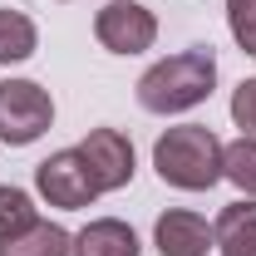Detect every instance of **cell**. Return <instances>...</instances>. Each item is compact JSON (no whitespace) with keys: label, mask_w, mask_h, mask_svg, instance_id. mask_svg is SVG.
<instances>
[{"label":"cell","mask_w":256,"mask_h":256,"mask_svg":"<svg viewBox=\"0 0 256 256\" xmlns=\"http://www.w3.org/2000/svg\"><path fill=\"white\" fill-rule=\"evenodd\" d=\"M34 188L50 207H89L98 197V188L89 182V168L79 158V148H64V153H50V158L34 168Z\"/></svg>","instance_id":"5b68a950"},{"label":"cell","mask_w":256,"mask_h":256,"mask_svg":"<svg viewBox=\"0 0 256 256\" xmlns=\"http://www.w3.org/2000/svg\"><path fill=\"white\" fill-rule=\"evenodd\" d=\"M79 158H84L89 182L98 192H118V188L133 182V143H128L118 128H94L79 143Z\"/></svg>","instance_id":"8992f818"},{"label":"cell","mask_w":256,"mask_h":256,"mask_svg":"<svg viewBox=\"0 0 256 256\" xmlns=\"http://www.w3.org/2000/svg\"><path fill=\"white\" fill-rule=\"evenodd\" d=\"M226 25L242 54H256V0H226Z\"/></svg>","instance_id":"5bb4252c"},{"label":"cell","mask_w":256,"mask_h":256,"mask_svg":"<svg viewBox=\"0 0 256 256\" xmlns=\"http://www.w3.org/2000/svg\"><path fill=\"white\" fill-rule=\"evenodd\" d=\"M94 34H98V44L108 54H143L158 40V20L138 0H108L94 15Z\"/></svg>","instance_id":"277c9868"},{"label":"cell","mask_w":256,"mask_h":256,"mask_svg":"<svg viewBox=\"0 0 256 256\" xmlns=\"http://www.w3.org/2000/svg\"><path fill=\"white\" fill-rule=\"evenodd\" d=\"M212 84H217V54L207 44H192L158 60L138 79V104L148 114H188L212 94Z\"/></svg>","instance_id":"6da1fadb"},{"label":"cell","mask_w":256,"mask_h":256,"mask_svg":"<svg viewBox=\"0 0 256 256\" xmlns=\"http://www.w3.org/2000/svg\"><path fill=\"white\" fill-rule=\"evenodd\" d=\"M54 124V98L34 79H0V143L25 148Z\"/></svg>","instance_id":"3957f363"},{"label":"cell","mask_w":256,"mask_h":256,"mask_svg":"<svg viewBox=\"0 0 256 256\" xmlns=\"http://www.w3.org/2000/svg\"><path fill=\"white\" fill-rule=\"evenodd\" d=\"M232 118L246 138H256V79H242L232 89Z\"/></svg>","instance_id":"9a60e30c"},{"label":"cell","mask_w":256,"mask_h":256,"mask_svg":"<svg viewBox=\"0 0 256 256\" xmlns=\"http://www.w3.org/2000/svg\"><path fill=\"white\" fill-rule=\"evenodd\" d=\"M74 256H138V236L118 217H98L74 236Z\"/></svg>","instance_id":"9c48e42d"},{"label":"cell","mask_w":256,"mask_h":256,"mask_svg":"<svg viewBox=\"0 0 256 256\" xmlns=\"http://www.w3.org/2000/svg\"><path fill=\"white\" fill-rule=\"evenodd\" d=\"M212 246L222 256H256V197L226 202L212 222Z\"/></svg>","instance_id":"ba28073f"},{"label":"cell","mask_w":256,"mask_h":256,"mask_svg":"<svg viewBox=\"0 0 256 256\" xmlns=\"http://www.w3.org/2000/svg\"><path fill=\"white\" fill-rule=\"evenodd\" d=\"M0 256H74V236L54 222H34L30 232L0 242Z\"/></svg>","instance_id":"30bf717a"},{"label":"cell","mask_w":256,"mask_h":256,"mask_svg":"<svg viewBox=\"0 0 256 256\" xmlns=\"http://www.w3.org/2000/svg\"><path fill=\"white\" fill-rule=\"evenodd\" d=\"M34 44H40V30H34L30 15H20V10H0V64L30 60Z\"/></svg>","instance_id":"8fae6325"},{"label":"cell","mask_w":256,"mask_h":256,"mask_svg":"<svg viewBox=\"0 0 256 256\" xmlns=\"http://www.w3.org/2000/svg\"><path fill=\"white\" fill-rule=\"evenodd\" d=\"M153 168L168 188L207 192L222 182V138L207 124H178L153 143Z\"/></svg>","instance_id":"7a4b0ae2"},{"label":"cell","mask_w":256,"mask_h":256,"mask_svg":"<svg viewBox=\"0 0 256 256\" xmlns=\"http://www.w3.org/2000/svg\"><path fill=\"white\" fill-rule=\"evenodd\" d=\"M153 246H158L162 256H207L212 226H207V217H197L188 207H172V212H162L158 226H153Z\"/></svg>","instance_id":"52a82bcc"},{"label":"cell","mask_w":256,"mask_h":256,"mask_svg":"<svg viewBox=\"0 0 256 256\" xmlns=\"http://www.w3.org/2000/svg\"><path fill=\"white\" fill-rule=\"evenodd\" d=\"M34 222H40V212H34L30 192H20V188H0V242H10V236L30 232Z\"/></svg>","instance_id":"4fadbf2b"},{"label":"cell","mask_w":256,"mask_h":256,"mask_svg":"<svg viewBox=\"0 0 256 256\" xmlns=\"http://www.w3.org/2000/svg\"><path fill=\"white\" fill-rule=\"evenodd\" d=\"M222 178L236 182V188L256 197V138H236V143H222Z\"/></svg>","instance_id":"7c38bea8"}]
</instances>
